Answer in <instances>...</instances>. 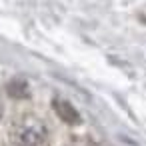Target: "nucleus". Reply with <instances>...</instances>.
Returning <instances> with one entry per match:
<instances>
[{
    "label": "nucleus",
    "mask_w": 146,
    "mask_h": 146,
    "mask_svg": "<svg viewBox=\"0 0 146 146\" xmlns=\"http://www.w3.org/2000/svg\"><path fill=\"white\" fill-rule=\"evenodd\" d=\"M14 146H48L50 134L46 124L36 116H22L10 130Z\"/></svg>",
    "instance_id": "obj_1"
},
{
    "label": "nucleus",
    "mask_w": 146,
    "mask_h": 146,
    "mask_svg": "<svg viewBox=\"0 0 146 146\" xmlns=\"http://www.w3.org/2000/svg\"><path fill=\"white\" fill-rule=\"evenodd\" d=\"M52 108H54V112L58 114V118H60V120H64L66 124H80V114H78V110H76L68 100L54 98Z\"/></svg>",
    "instance_id": "obj_2"
},
{
    "label": "nucleus",
    "mask_w": 146,
    "mask_h": 146,
    "mask_svg": "<svg viewBox=\"0 0 146 146\" xmlns=\"http://www.w3.org/2000/svg\"><path fill=\"white\" fill-rule=\"evenodd\" d=\"M8 94L12 98H26L28 96V84L24 80H12L8 84Z\"/></svg>",
    "instance_id": "obj_3"
},
{
    "label": "nucleus",
    "mask_w": 146,
    "mask_h": 146,
    "mask_svg": "<svg viewBox=\"0 0 146 146\" xmlns=\"http://www.w3.org/2000/svg\"><path fill=\"white\" fill-rule=\"evenodd\" d=\"M0 118H2V106H0Z\"/></svg>",
    "instance_id": "obj_4"
}]
</instances>
